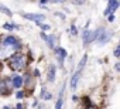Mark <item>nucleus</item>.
<instances>
[{"label": "nucleus", "instance_id": "obj_25", "mask_svg": "<svg viewBox=\"0 0 120 109\" xmlns=\"http://www.w3.org/2000/svg\"><path fill=\"white\" fill-rule=\"evenodd\" d=\"M17 109H24V106H23L21 103H19V105H17Z\"/></svg>", "mask_w": 120, "mask_h": 109}, {"label": "nucleus", "instance_id": "obj_22", "mask_svg": "<svg viewBox=\"0 0 120 109\" xmlns=\"http://www.w3.org/2000/svg\"><path fill=\"white\" fill-rule=\"evenodd\" d=\"M114 55H116V57H119V55H120V47H119V50H116V51H114Z\"/></svg>", "mask_w": 120, "mask_h": 109}, {"label": "nucleus", "instance_id": "obj_12", "mask_svg": "<svg viewBox=\"0 0 120 109\" xmlns=\"http://www.w3.org/2000/svg\"><path fill=\"white\" fill-rule=\"evenodd\" d=\"M110 35H112V33H107V31H105V34H103V37L99 40V43H100V44H105L107 40H110Z\"/></svg>", "mask_w": 120, "mask_h": 109}, {"label": "nucleus", "instance_id": "obj_16", "mask_svg": "<svg viewBox=\"0 0 120 109\" xmlns=\"http://www.w3.org/2000/svg\"><path fill=\"white\" fill-rule=\"evenodd\" d=\"M0 10H2L3 13H6L7 16H11V12H10V10H9L7 7H4V6H2V4H0Z\"/></svg>", "mask_w": 120, "mask_h": 109}, {"label": "nucleus", "instance_id": "obj_6", "mask_svg": "<svg viewBox=\"0 0 120 109\" xmlns=\"http://www.w3.org/2000/svg\"><path fill=\"white\" fill-rule=\"evenodd\" d=\"M23 17H26V19H30V20H34V21H37V23H41L44 19H45V16L44 14H23Z\"/></svg>", "mask_w": 120, "mask_h": 109}, {"label": "nucleus", "instance_id": "obj_15", "mask_svg": "<svg viewBox=\"0 0 120 109\" xmlns=\"http://www.w3.org/2000/svg\"><path fill=\"white\" fill-rule=\"evenodd\" d=\"M62 108V95H59V98H58V102H56V106H55V109H61Z\"/></svg>", "mask_w": 120, "mask_h": 109}, {"label": "nucleus", "instance_id": "obj_11", "mask_svg": "<svg viewBox=\"0 0 120 109\" xmlns=\"http://www.w3.org/2000/svg\"><path fill=\"white\" fill-rule=\"evenodd\" d=\"M86 60H88V55L85 54V55L82 57V60H81V62H79V65H78V70H76V72H81V71L83 70V67H85V64H86Z\"/></svg>", "mask_w": 120, "mask_h": 109}, {"label": "nucleus", "instance_id": "obj_24", "mask_svg": "<svg viewBox=\"0 0 120 109\" xmlns=\"http://www.w3.org/2000/svg\"><path fill=\"white\" fill-rule=\"evenodd\" d=\"M114 68H116L117 71H120V64H116V65H114Z\"/></svg>", "mask_w": 120, "mask_h": 109}, {"label": "nucleus", "instance_id": "obj_19", "mask_svg": "<svg viewBox=\"0 0 120 109\" xmlns=\"http://www.w3.org/2000/svg\"><path fill=\"white\" fill-rule=\"evenodd\" d=\"M74 3H75V4H78V6H81V4H83V3H85V0H75Z\"/></svg>", "mask_w": 120, "mask_h": 109}, {"label": "nucleus", "instance_id": "obj_9", "mask_svg": "<svg viewBox=\"0 0 120 109\" xmlns=\"http://www.w3.org/2000/svg\"><path fill=\"white\" fill-rule=\"evenodd\" d=\"M54 81H55V65H51L48 71V82H54Z\"/></svg>", "mask_w": 120, "mask_h": 109}, {"label": "nucleus", "instance_id": "obj_14", "mask_svg": "<svg viewBox=\"0 0 120 109\" xmlns=\"http://www.w3.org/2000/svg\"><path fill=\"white\" fill-rule=\"evenodd\" d=\"M41 98H42V99H51V95H49V92H47L45 89H42V93H41Z\"/></svg>", "mask_w": 120, "mask_h": 109}, {"label": "nucleus", "instance_id": "obj_5", "mask_svg": "<svg viewBox=\"0 0 120 109\" xmlns=\"http://www.w3.org/2000/svg\"><path fill=\"white\" fill-rule=\"evenodd\" d=\"M3 44H4L6 47H13V48H17V47H19V41H17L13 35L6 37V38H4V41H3Z\"/></svg>", "mask_w": 120, "mask_h": 109}, {"label": "nucleus", "instance_id": "obj_20", "mask_svg": "<svg viewBox=\"0 0 120 109\" xmlns=\"http://www.w3.org/2000/svg\"><path fill=\"white\" fill-rule=\"evenodd\" d=\"M16 96H17V99H19V98H23V96H24V92H21V91H19V92L16 93Z\"/></svg>", "mask_w": 120, "mask_h": 109}, {"label": "nucleus", "instance_id": "obj_8", "mask_svg": "<svg viewBox=\"0 0 120 109\" xmlns=\"http://www.w3.org/2000/svg\"><path fill=\"white\" fill-rule=\"evenodd\" d=\"M79 75H81V72H75V74L72 75V78H71V89H72V91H75V89H76V85H78Z\"/></svg>", "mask_w": 120, "mask_h": 109}, {"label": "nucleus", "instance_id": "obj_3", "mask_svg": "<svg viewBox=\"0 0 120 109\" xmlns=\"http://www.w3.org/2000/svg\"><path fill=\"white\" fill-rule=\"evenodd\" d=\"M120 6V3L117 2V0H109V4H107V9L105 10V16L109 17V14H112L117 7Z\"/></svg>", "mask_w": 120, "mask_h": 109}, {"label": "nucleus", "instance_id": "obj_23", "mask_svg": "<svg viewBox=\"0 0 120 109\" xmlns=\"http://www.w3.org/2000/svg\"><path fill=\"white\" fill-rule=\"evenodd\" d=\"M56 14L61 17V19H64V20H65V14H62V13H56Z\"/></svg>", "mask_w": 120, "mask_h": 109}, {"label": "nucleus", "instance_id": "obj_1", "mask_svg": "<svg viewBox=\"0 0 120 109\" xmlns=\"http://www.w3.org/2000/svg\"><path fill=\"white\" fill-rule=\"evenodd\" d=\"M26 62H27V60H26V57L23 54H16V55H13L10 58L9 64H10V68L13 71H21L26 67Z\"/></svg>", "mask_w": 120, "mask_h": 109}, {"label": "nucleus", "instance_id": "obj_18", "mask_svg": "<svg viewBox=\"0 0 120 109\" xmlns=\"http://www.w3.org/2000/svg\"><path fill=\"white\" fill-rule=\"evenodd\" d=\"M71 33H72L74 35H76V34H78V30H76V27H75V26H72V27H71Z\"/></svg>", "mask_w": 120, "mask_h": 109}, {"label": "nucleus", "instance_id": "obj_2", "mask_svg": "<svg viewBox=\"0 0 120 109\" xmlns=\"http://www.w3.org/2000/svg\"><path fill=\"white\" fill-rule=\"evenodd\" d=\"M93 40H96V31H88L85 28V31H83V44L86 45V44L92 43Z\"/></svg>", "mask_w": 120, "mask_h": 109}, {"label": "nucleus", "instance_id": "obj_21", "mask_svg": "<svg viewBox=\"0 0 120 109\" xmlns=\"http://www.w3.org/2000/svg\"><path fill=\"white\" fill-rule=\"evenodd\" d=\"M49 2H52V3H62V2H65V0H49Z\"/></svg>", "mask_w": 120, "mask_h": 109}, {"label": "nucleus", "instance_id": "obj_26", "mask_svg": "<svg viewBox=\"0 0 120 109\" xmlns=\"http://www.w3.org/2000/svg\"><path fill=\"white\" fill-rule=\"evenodd\" d=\"M47 2H48V0H40V3H42V4H44V3H47Z\"/></svg>", "mask_w": 120, "mask_h": 109}, {"label": "nucleus", "instance_id": "obj_7", "mask_svg": "<svg viewBox=\"0 0 120 109\" xmlns=\"http://www.w3.org/2000/svg\"><path fill=\"white\" fill-rule=\"evenodd\" d=\"M55 54H56L58 60L61 61V62H62V61H64V58L67 57V51H65L64 48H59V47H58V48H55Z\"/></svg>", "mask_w": 120, "mask_h": 109}, {"label": "nucleus", "instance_id": "obj_4", "mask_svg": "<svg viewBox=\"0 0 120 109\" xmlns=\"http://www.w3.org/2000/svg\"><path fill=\"white\" fill-rule=\"evenodd\" d=\"M13 86V82L10 84V81L9 79H4V81H2L0 82V92H2L3 95H9V92H10V88Z\"/></svg>", "mask_w": 120, "mask_h": 109}, {"label": "nucleus", "instance_id": "obj_10", "mask_svg": "<svg viewBox=\"0 0 120 109\" xmlns=\"http://www.w3.org/2000/svg\"><path fill=\"white\" fill-rule=\"evenodd\" d=\"M21 85H23V78H21V77H19V75H16V77L13 78V86L20 88Z\"/></svg>", "mask_w": 120, "mask_h": 109}, {"label": "nucleus", "instance_id": "obj_13", "mask_svg": "<svg viewBox=\"0 0 120 109\" xmlns=\"http://www.w3.org/2000/svg\"><path fill=\"white\" fill-rule=\"evenodd\" d=\"M47 43L49 44V47H51V48H54V44H55V38H54V35H48Z\"/></svg>", "mask_w": 120, "mask_h": 109}, {"label": "nucleus", "instance_id": "obj_17", "mask_svg": "<svg viewBox=\"0 0 120 109\" xmlns=\"http://www.w3.org/2000/svg\"><path fill=\"white\" fill-rule=\"evenodd\" d=\"M38 26H40V27H41V30H44V31H47V30H49V28H51L48 24H41V23H38Z\"/></svg>", "mask_w": 120, "mask_h": 109}]
</instances>
